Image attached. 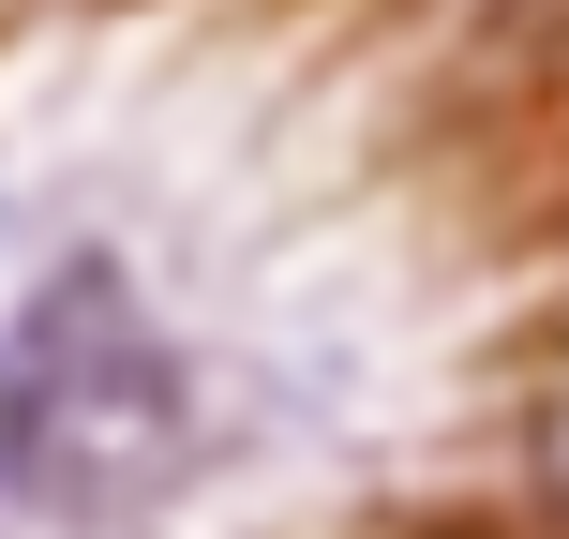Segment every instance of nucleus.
<instances>
[{
    "instance_id": "f257e3e1",
    "label": "nucleus",
    "mask_w": 569,
    "mask_h": 539,
    "mask_svg": "<svg viewBox=\"0 0 569 539\" xmlns=\"http://www.w3.org/2000/svg\"><path fill=\"white\" fill-rule=\"evenodd\" d=\"M166 450H180V375H166V345L120 315L106 270L46 285L30 330H16V360H0V480L90 510V495L150 480Z\"/></svg>"
},
{
    "instance_id": "f03ea898",
    "label": "nucleus",
    "mask_w": 569,
    "mask_h": 539,
    "mask_svg": "<svg viewBox=\"0 0 569 539\" xmlns=\"http://www.w3.org/2000/svg\"><path fill=\"white\" fill-rule=\"evenodd\" d=\"M540 495H555V510H569V405H555V420H540Z\"/></svg>"
}]
</instances>
